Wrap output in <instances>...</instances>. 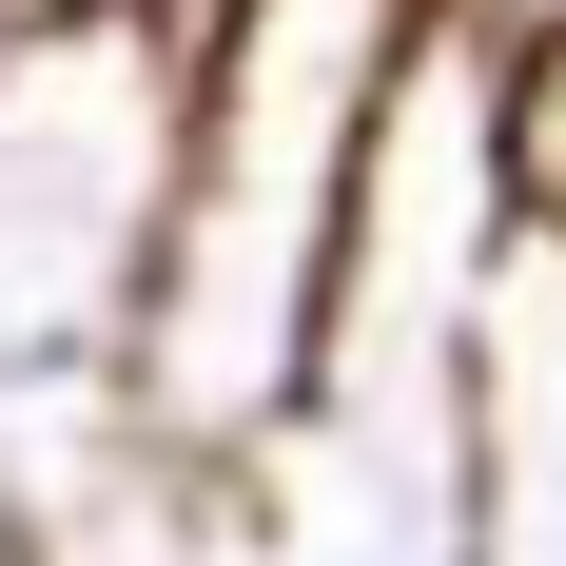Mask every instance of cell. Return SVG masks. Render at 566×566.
Listing matches in <instances>:
<instances>
[{"instance_id": "cell-1", "label": "cell", "mask_w": 566, "mask_h": 566, "mask_svg": "<svg viewBox=\"0 0 566 566\" xmlns=\"http://www.w3.org/2000/svg\"><path fill=\"white\" fill-rule=\"evenodd\" d=\"M450 0H196V117H176V216L137 274V410L176 450L254 469L333 352L352 216H371V137L391 78Z\"/></svg>"}, {"instance_id": "cell-2", "label": "cell", "mask_w": 566, "mask_h": 566, "mask_svg": "<svg viewBox=\"0 0 566 566\" xmlns=\"http://www.w3.org/2000/svg\"><path fill=\"white\" fill-rule=\"evenodd\" d=\"M176 117H196V0H20V40H0V371L137 352Z\"/></svg>"}, {"instance_id": "cell-3", "label": "cell", "mask_w": 566, "mask_h": 566, "mask_svg": "<svg viewBox=\"0 0 566 566\" xmlns=\"http://www.w3.org/2000/svg\"><path fill=\"white\" fill-rule=\"evenodd\" d=\"M469 566H566V234H527L469 352Z\"/></svg>"}, {"instance_id": "cell-4", "label": "cell", "mask_w": 566, "mask_h": 566, "mask_svg": "<svg viewBox=\"0 0 566 566\" xmlns=\"http://www.w3.org/2000/svg\"><path fill=\"white\" fill-rule=\"evenodd\" d=\"M157 469H176V430L137 410L117 352H40V371H0V566H78Z\"/></svg>"}, {"instance_id": "cell-5", "label": "cell", "mask_w": 566, "mask_h": 566, "mask_svg": "<svg viewBox=\"0 0 566 566\" xmlns=\"http://www.w3.org/2000/svg\"><path fill=\"white\" fill-rule=\"evenodd\" d=\"M509 176L527 234H566V0H509Z\"/></svg>"}]
</instances>
